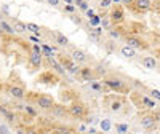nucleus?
I'll return each instance as SVG.
<instances>
[{
  "label": "nucleus",
  "mask_w": 160,
  "mask_h": 134,
  "mask_svg": "<svg viewBox=\"0 0 160 134\" xmlns=\"http://www.w3.org/2000/svg\"><path fill=\"white\" fill-rule=\"evenodd\" d=\"M102 83L108 86L109 89L115 91V93H123V91L127 89L125 80H123L122 77L115 75V74H112V75H106V77L102 78Z\"/></svg>",
  "instance_id": "obj_1"
},
{
  "label": "nucleus",
  "mask_w": 160,
  "mask_h": 134,
  "mask_svg": "<svg viewBox=\"0 0 160 134\" xmlns=\"http://www.w3.org/2000/svg\"><path fill=\"white\" fill-rule=\"evenodd\" d=\"M58 61L61 62V65H62V67H64V69L68 70V72L75 74V75L78 74V70H80V65H82V64H78L77 61H74L71 55H62V53H61V55H58Z\"/></svg>",
  "instance_id": "obj_2"
},
{
  "label": "nucleus",
  "mask_w": 160,
  "mask_h": 134,
  "mask_svg": "<svg viewBox=\"0 0 160 134\" xmlns=\"http://www.w3.org/2000/svg\"><path fill=\"white\" fill-rule=\"evenodd\" d=\"M123 105H125V99L122 96H109V98H106V107H108L109 112H112V113H120Z\"/></svg>",
  "instance_id": "obj_3"
},
{
  "label": "nucleus",
  "mask_w": 160,
  "mask_h": 134,
  "mask_svg": "<svg viewBox=\"0 0 160 134\" xmlns=\"http://www.w3.org/2000/svg\"><path fill=\"white\" fill-rule=\"evenodd\" d=\"M69 113L74 118H83L87 115V105L80 101H72L69 105Z\"/></svg>",
  "instance_id": "obj_4"
},
{
  "label": "nucleus",
  "mask_w": 160,
  "mask_h": 134,
  "mask_svg": "<svg viewBox=\"0 0 160 134\" xmlns=\"http://www.w3.org/2000/svg\"><path fill=\"white\" fill-rule=\"evenodd\" d=\"M38 82L40 83H43V85H56L58 82H59V77H58V72H55V70H45V72H42L38 75Z\"/></svg>",
  "instance_id": "obj_5"
},
{
  "label": "nucleus",
  "mask_w": 160,
  "mask_h": 134,
  "mask_svg": "<svg viewBox=\"0 0 160 134\" xmlns=\"http://www.w3.org/2000/svg\"><path fill=\"white\" fill-rule=\"evenodd\" d=\"M35 104L40 110H51L53 105H55V99L48 94H40L35 98Z\"/></svg>",
  "instance_id": "obj_6"
},
{
  "label": "nucleus",
  "mask_w": 160,
  "mask_h": 134,
  "mask_svg": "<svg viewBox=\"0 0 160 134\" xmlns=\"http://www.w3.org/2000/svg\"><path fill=\"white\" fill-rule=\"evenodd\" d=\"M7 93L13 99H18V101H22V99H26V96H28V93H26V89L21 85H10L7 88Z\"/></svg>",
  "instance_id": "obj_7"
},
{
  "label": "nucleus",
  "mask_w": 160,
  "mask_h": 134,
  "mask_svg": "<svg viewBox=\"0 0 160 134\" xmlns=\"http://www.w3.org/2000/svg\"><path fill=\"white\" fill-rule=\"evenodd\" d=\"M77 77H78L80 80H83V82H93V80H95L98 75H96V72H95V69H93V67L85 65V67H80Z\"/></svg>",
  "instance_id": "obj_8"
},
{
  "label": "nucleus",
  "mask_w": 160,
  "mask_h": 134,
  "mask_svg": "<svg viewBox=\"0 0 160 134\" xmlns=\"http://www.w3.org/2000/svg\"><path fill=\"white\" fill-rule=\"evenodd\" d=\"M109 19L114 26L120 24L123 19H125V13H123V8L120 7V5H114L112 10H111V15H109Z\"/></svg>",
  "instance_id": "obj_9"
},
{
  "label": "nucleus",
  "mask_w": 160,
  "mask_h": 134,
  "mask_svg": "<svg viewBox=\"0 0 160 134\" xmlns=\"http://www.w3.org/2000/svg\"><path fill=\"white\" fill-rule=\"evenodd\" d=\"M139 125H141V128H144L146 131H152V129H157V118L154 117V115H144V117H141V120H139Z\"/></svg>",
  "instance_id": "obj_10"
},
{
  "label": "nucleus",
  "mask_w": 160,
  "mask_h": 134,
  "mask_svg": "<svg viewBox=\"0 0 160 134\" xmlns=\"http://www.w3.org/2000/svg\"><path fill=\"white\" fill-rule=\"evenodd\" d=\"M51 113L55 115L56 118H61V120L68 118L71 115L69 113V107L64 105V104H55V105H53V109H51Z\"/></svg>",
  "instance_id": "obj_11"
},
{
  "label": "nucleus",
  "mask_w": 160,
  "mask_h": 134,
  "mask_svg": "<svg viewBox=\"0 0 160 134\" xmlns=\"http://www.w3.org/2000/svg\"><path fill=\"white\" fill-rule=\"evenodd\" d=\"M69 55H71L72 59L77 61L78 64H87V62H88V55H87L83 50H80V48H71Z\"/></svg>",
  "instance_id": "obj_12"
},
{
  "label": "nucleus",
  "mask_w": 160,
  "mask_h": 134,
  "mask_svg": "<svg viewBox=\"0 0 160 134\" xmlns=\"http://www.w3.org/2000/svg\"><path fill=\"white\" fill-rule=\"evenodd\" d=\"M125 43L133 46V48H136V50H146L148 48V45H146L144 40H141L139 37H135V35H128L125 38Z\"/></svg>",
  "instance_id": "obj_13"
},
{
  "label": "nucleus",
  "mask_w": 160,
  "mask_h": 134,
  "mask_svg": "<svg viewBox=\"0 0 160 134\" xmlns=\"http://www.w3.org/2000/svg\"><path fill=\"white\" fill-rule=\"evenodd\" d=\"M45 59H47V62H48V65L51 67L55 72H58L59 75H64V72H66V69L61 65V62L59 61H56L55 58H53V55H45Z\"/></svg>",
  "instance_id": "obj_14"
},
{
  "label": "nucleus",
  "mask_w": 160,
  "mask_h": 134,
  "mask_svg": "<svg viewBox=\"0 0 160 134\" xmlns=\"http://www.w3.org/2000/svg\"><path fill=\"white\" fill-rule=\"evenodd\" d=\"M120 55H122V58H125V59H135L136 58V48H133V46H130V45H123V46H120Z\"/></svg>",
  "instance_id": "obj_15"
},
{
  "label": "nucleus",
  "mask_w": 160,
  "mask_h": 134,
  "mask_svg": "<svg viewBox=\"0 0 160 134\" xmlns=\"http://www.w3.org/2000/svg\"><path fill=\"white\" fill-rule=\"evenodd\" d=\"M51 34H53V38H55V43H56L58 46H68V45H69V38L66 37L64 34H61L59 31H53Z\"/></svg>",
  "instance_id": "obj_16"
},
{
  "label": "nucleus",
  "mask_w": 160,
  "mask_h": 134,
  "mask_svg": "<svg viewBox=\"0 0 160 134\" xmlns=\"http://www.w3.org/2000/svg\"><path fill=\"white\" fill-rule=\"evenodd\" d=\"M42 53H37V51H34V53H31V56H29V64H31V67H34V69H38L40 65H42Z\"/></svg>",
  "instance_id": "obj_17"
},
{
  "label": "nucleus",
  "mask_w": 160,
  "mask_h": 134,
  "mask_svg": "<svg viewBox=\"0 0 160 134\" xmlns=\"http://www.w3.org/2000/svg\"><path fill=\"white\" fill-rule=\"evenodd\" d=\"M141 64L146 67V69H149V70H155L157 69V59L154 56H144L141 59Z\"/></svg>",
  "instance_id": "obj_18"
},
{
  "label": "nucleus",
  "mask_w": 160,
  "mask_h": 134,
  "mask_svg": "<svg viewBox=\"0 0 160 134\" xmlns=\"http://www.w3.org/2000/svg\"><path fill=\"white\" fill-rule=\"evenodd\" d=\"M11 22H13V27H15L16 34H24L26 31H28V24L16 19V18H11Z\"/></svg>",
  "instance_id": "obj_19"
},
{
  "label": "nucleus",
  "mask_w": 160,
  "mask_h": 134,
  "mask_svg": "<svg viewBox=\"0 0 160 134\" xmlns=\"http://www.w3.org/2000/svg\"><path fill=\"white\" fill-rule=\"evenodd\" d=\"M135 7H136L139 11H146V10L151 8V0H136Z\"/></svg>",
  "instance_id": "obj_20"
},
{
  "label": "nucleus",
  "mask_w": 160,
  "mask_h": 134,
  "mask_svg": "<svg viewBox=\"0 0 160 134\" xmlns=\"http://www.w3.org/2000/svg\"><path fill=\"white\" fill-rule=\"evenodd\" d=\"M0 27H2L7 34H10V35H13V34H16V31H15V27L13 26H10L8 22H5L3 19H0Z\"/></svg>",
  "instance_id": "obj_21"
},
{
  "label": "nucleus",
  "mask_w": 160,
  "mask_h": 134,
  "mask_svg": "<svg viewBox=\"0 0 160 134\" xmlns=\"http://www.w3.org/2000/svg\"><path fill=\"white\" fill-rule=\"evenodd\" d=\"M120 35H122V29H118V27H112V29H109V37H111L112 40L120 38Z\"/></svg>",
  "instance_id": "obj_22"
},
{
  "label": "nucleus",
  "mask_w": 160,
  "mask_h": 134,
  "mask_svg": "<svg viewBox=\"0 0 160 134\" xmlns=\"http://www.w3.org/2000/svg\"><path fill=\"white\" fill-rule=\"evenodd\" d=\"M141 104L142 105H146L148 109H155V101H152V99H149V98H141Z\"/></svg>",
  "instance_id": "obj_23"
},
{
  "label": "nucleus",
  "mask_w": 160,
  "mask_h": 134,
  "mask_svg": "<svg viewBox=\"0 0 160 134\" xmlns=\"http://www.w3.org/2000/svg\"><path fill=\"white\" fill-rule=\"evenodd\" d=\"M28 31H31L32 34H40V26H37V24H34V22H28Z\"/></svg>",
  "instance_id": "obj_24"
},
{
  "label": "nucleus",
  "mask_w": 160,
  "mask_h": 134,
  "mask_svg": "<svg viewBox=\"0 0 160 134\" xmlns=\"http://www.w3.org/2000/svg\"><path fill=\"white\" fill-rule=\"evenodd\" d=\"M99 126H101L102 131H109L112 128V123H111V120H102V122L99 123Z\"/></svg>",
  "instance_id": "obj_25"
},
{
  "label": "nucleus",
  "mask_w": 160,
  "mask_h": 134,
  "mask_svg": "<svg viewBox=\"0 0 160 134\" xmlns=\"http://www.w3.org/2000/svg\"><path fill=\"white\" fill-rule=\"evenodd\" d=\"M114 128H115V131H118V132H127V131H128V125H125V123H115Z\"/></svg>",
  "instance_id": "obj_26"
},
{
  "label": "nucleus",
  "mask_w": 160,
  "mask_h": 134,
  "mask_svg": "<svg viewBox=\"0 0 160 134\" xmlns=\"http://www.w3.org/2000/svg\"><path fill=\"white\" fill-rule=\"evenodd\" d=\"M112 3V0H101L99 2V8H109Z\"/></svg>",
  "instance_id": "obj_27"
},
{
  "label": "nucleus",
  "mask_w": 160,
  "mask_h": 134,
  "mask_svg": "<svg viewBox=\"0 0 160 134\" xmlns=\"http://www.w3.org/2000/svg\"><path fill=\"white\" fill-rule=\"evenodd\" d=\"M74 2H75L80 8H82V10H87V8H88V3L85 2V0H74Z\"/></svg>",
  "instance_id": "obj_28"
},
{
  "label": "nucleus",
  "mask_w": 160,
  "mask_h": 134,
  "mask_svg": "<svg viewBox=\"0 0 160 134\" xmlns=\"http://www.w3.org/2000/svg\"><path fill=\"white\" fill-rule=\"evenodd\" d=\"M149 94H151V98L160 101V91H157V89H151V91H149Z\"/></svg>",
  "instance_id": "obj_29"
},
{
  "label": "nucleus",
  "mask_w": 160,
  "mask_h": 134,
  "mask_svg": "<svg viewBox=\"0 0 160 134\" xmlns=\"http://www.w3.org/2000/svg\"><path fill=\"white\" fill-rule=\"evenodd\" d=\"M45 2H47L48 5H51V7H55V8L59 7V0H45Z\"/></svg>",
  "instance_id": "obj_30"
},
{
  "label": "nucleus",
  "mask_w": 160,
  "mask_h": 134,
  "mask_svg": "<svg viewBox=\"0 0 160 134\" xmlns=\"http://www.w3.org/2000/svg\"><path fill=\"white\" fill-rule=\"evenodd\" d=\"M114 45H115V43L112 42V40H109V42L106 43V48H108V51H112V50H114Z\"/></svg>",
  "instance_id": "obj_31"
},
{
  "label": "nucleus",
  "mask_w": 160,
  "mask_h": 134,
  "mask_svg": "<svg viewBox=\"0 0 160 134\" xmlns=\"http://www.w3.org/2000/svg\"><path fill=\"white\" fill-rule=\"evenodd\" d=\"M0 132H10V128L5 125H0Z\"/></svg>",
  "instance_id": "obj_32"
},
{
  "label": "nucleus",
  "mask_w": 160,
  "mask_h": 134,
  "mask_svg": "<svg viewBox=\"0 0 160 134\" xmlns=\"http://www.w3.org/2000/svg\"><path fill=\"white\" fill-rule=\"evenodd\" d=\"M64 10H68V11H74L75 8H74L72 5H66V7H64Z\"/></svg>",
  "instance_id": "obj_33"
},
{
  "label": "nucleus",
  "mask_w": 160,
  "mask_h": 134,
  "mask_svg": "<svg viewBox=\"0 0 160 134\" xmlns=\"http://www.w3.org/2000/svg\"><path fill=\"white\" fill-rule=\"evenodd\" d=\"M154 117L157 118V122H160V110H157V112H154Z\"/></svg>",
  "instance_id": "obj_34"
},
{
  "label": "nucleus",
  "mask_w": 160,
  "mask_h": 134,
  "mask_svg": "<svg viewBox=\"0 0 160 134\" xmlns=\"http://www.w3.org/2000/svg\"><path fill=\"white\" fill-rule=\"evenodd\" d=\"M2 18H3V16H2V13H0V19H2Z\"/></svg>",
  "instance_id": "obj_35"
},
{
  "label": "nucleus",
  "mask_w": 160,
  "mask_h": 134,
  "mask_svg": "<svg viewBox=\"0 0 160 134\" xmlns=\"http://www.w3.org/2000/svg\"><path fill=\"white\" fill-rule=\"evenodd\" d=\"M158 59H160V55H158Z\"/></svg>",
  "instance_id": "obj_36"
},
{
  "label": "nucleus",
  "mask_w": 160,
  "mask_h": 134,
  "mask_svg": "<svg viewBox=\"0 0 160 134\" xmlns=\"http://www.w3.org/2000/svg\"><path fill=\"white\" fill-rule=\"evenodd\" d=\"M158 72H160V69H158Z\"/></svg>",
  "instance_id": "obj_37"
}]
</instances>
